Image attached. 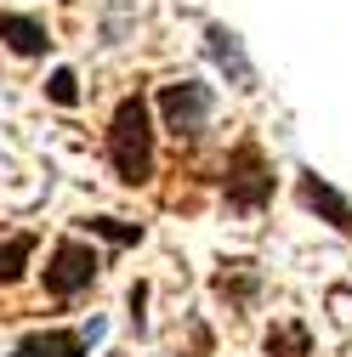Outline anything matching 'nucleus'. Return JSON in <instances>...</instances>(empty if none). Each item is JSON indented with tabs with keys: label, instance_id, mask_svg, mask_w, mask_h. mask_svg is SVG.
I'll return each instance as SVG.
<instances>
[{
	"label": "nucleus",
	"instance_id": "nucleus-1",
	"mask_svg": "<svg viewBox=\"0 0 352 357\" xmlns=\"http://www.w3.org/2000/svg\"><path fill=\"white\" fill-rule=\"evenodd\" d=\"M108 165L125 188H142L154 182V119H148V102L142 97H125L114 108V125H108Z\"/></svg>",
	"mask_w": 352,
	"mask_h": 357
},
{
	"label": "nucleus",
	"instance_id": "nucleus-2",
	"mask_svg": "<svg viewBox=\"0 0 352 357\" xmlns=\"http://www.w3.org/2000/svg\"><path fill=\"white\" fill-rule=\"evenodd\" d=\"M222 193H228V210H239V215H256L261 204L273 199V165H267V153H261L256 142H239V148L228 153V165H222Z\"/></svg>",
	"mask_w": 352,
	"mask_h": 357
},
{
	"label": "nucleus",
	"instance_id": "nucleus-3",
	"mask_svg": "<svg viewBox=\"0 0 352 357\" xmlns=\"http://www.w3.org/2000/svg\"><path fill=\"white\" fill-rule=\"evenodd\" d=\"M210 108H216V91L205 79H176L159 91V114H165V130L170 137H205V125H210Z\"/></svg>",
	"mask_w": 352,
	"mask_h": 357
},
{
	"label": "nucleus",
	"instance_id": "nucleus-4",
	"mask_svg": "<svg viewBox=\"0 0 352 357\" xmlns=\"http://www.w3.org/2000/svg\"><path fill=\"white\" fill-rule=\"evenodd\" d=\"M97 250L91 244H80V238H63L57 250H52V261H46V295H57V301H74L80 289H91L97 284Z\"/></svg>",
	"mask_w": 352,
	"mask_h": 357
},
{
	"label": "nucleus",
	"instance_id": "nucleus-5",
	"mask_svg": "<svg viewBox=\"0 0 352 357\" xmlns=\"http://www.w3.org/2000/svg\"><path fill=\"white\" fill-rule=\"evenodd\" d=\"M295 193H301V204H307V210H318L330 227H341V233L352 238V199H346V193H335L318 170H301V188H295Z\"/></svg>",
	"mask_w": 352,
	"mask_h": 357
},
{
	"label": "nucleus",
	"instance_id": "nucleus-6",
	"mask_svg": "<svg viewBox=\"0 0 352 357\" xmlns=\"http://www.w3.org/2000/svg\"><path fill=\"white\" fill-rule=\"evenodd\" d=\"M91 335L97 329H40L12 357H85V340H91Z\"/></svg>",
	"mask_w": 352,
	"mask_h": 357
},
{
	"label": "nucleus",
	"instance_id": "nucleus-7",
	"mask_svg": "<svg viewBox=\"0 0 352 357\" xmlns=\"http://www.w3.org/2000/svg\"><path fill=\"white\" fill-rule=\"evenodd\" d=\"M0 40H6L17 57H40V52L52 46L46 23H40V17H29V12H0Z\"/></svg>",
	"mask_w": 352,
	"mask_h": 357
},
{
	"label": "nucleus",
	"instance_id": "nucleus-8",
	"mask_svg": "<svg viewBox=\"0 0 352 357\" xmlns=\"http://www.w3.org/2000/svg\"><path fill=\"white\" fill-rule=\"evenodd\" d=\"M205 40H210V57L222 63V68H233V79H239L244 91H250V79H256V74H250V63H244V52H239V34H228L222 23H216Z\"/></svg>",
	"mask_w": 352,
	"mask_h": 357
},
{
	"label": "nucleus",
	"instance_id": "nucleus-9",
	"mask_svg": "<svg viewBox=\"0 0 352 357\" xmlns=\"http://www.w3.org/2000/svg\"><path fill=\"white\" fill-rule=\"evenodd\" d=\"M29 255H34V238H29V233L0 238V284H17L23 266H29Z\"/></svg>",
	"mask_w": 352,
	"mask_h": 357
},
{
	"label": "nucleus",
	"instance_id": "nucleus-10",
	"mask_svg": "<svg viewBox=\"0 0 352 357\" xmlns=\"http://www.w3.org/2000/svg\"><path fill=\"white\" fill-rule=\"evenodd\" d=\"M307 351H313V335H307L301 324H279L267 335V357H307Z\"/></svg>",
	"mask_w": 352,
	"mask_h": 357
},
{
	"label": "nucleus",
	"instance_id": "nucleus-11",
	"mask_svg": "<svg viewBox=\"0 0 352 357\" xmlns=\"http://www.w3.org/2000/svg\"><path fill=\"white\" fill-rule=\"evenodd\" d=\"M80 227H85V233H97V238H108L114 250H125V244H137V238H142V227H131V221H114V215H85Z\"/></svg>",
	"mask_w": 352,
	"mask_h": 357
},
{
	"label": "nucleus",
	"instance_id": "nucleus-12",
	"mask_svg": "<svg viewBox=\"0 0 352 357\" xmlns=\"http://www.w3.org/2000/svg\"><path fill=\"white\" fill-rule=\"evenodd\" d=\"M216 289H222V295H228L233 306H244V301L256 295V266H250V261H233V266H228V273H222V278H216Z\"/></svg>",
	"mask_w": 352,
	"mask_h": 357
},
{
	"label": "nucleus",
	"instance_id": "nucleus-13",
	"mask_svg": "<svg viewBox=\"0 0 352 357\" xmlns=\"http://www.w3.org/2000/svg\"><path fill=\"white\" fill-rule=\"evenodd\" d=\"M46 97H52V102H63V108H74V102H80V85H74V74H68V68H57V74H52Z\"/></svg>",
	"mask_w": 352,
	"mask_h": 357
}]
</instances>
